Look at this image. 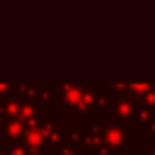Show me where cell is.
<instances>
[{"label":"cell","mask_w":155,"mask_h":155,"mask_svg":"<svg viewBox=\"0 0 155 155\" xmlns=\"http://www.w3.org/2000/svg\"><path fill=\"white\" fill-rule=\"evenodd\" d=\"M150 90H153V85H148V82H136V85H128V92H131V94H136V97H145Z\"/></svg>","instance_id":"6da1fadb"}]
</instances>
